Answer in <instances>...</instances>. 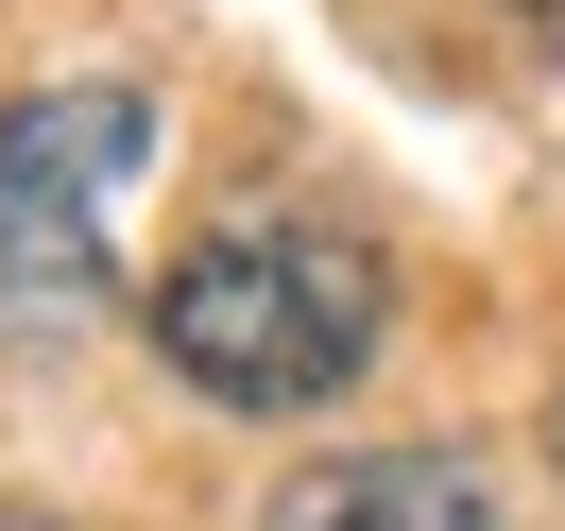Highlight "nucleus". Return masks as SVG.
Masks as SVG:
<instances>
[{"mask_svg":"<svg viewBox=\"0 0 565 531\" xmlns=\"http://www.w3.org/2000/svg\"><path fill=\"white\" fill-rule=\"evenodd\" d=\"M257 531H497V463L480 446H343V463H309Z\"/></svg>","mask_w":565,"mask_h":531,"instance_id":"nucleus-3","label":"nucleus"},{"mask_svg":"<svg viewBox=\"0 0 565 531\" xmlns=\"http://www.w3.org/2000/svg\"><path fill=\"white\" fill-rule=\"evenodd\" d=\"M548 446H565V394H548Z\"/></svg>","mask_w":565,"mask_h":531,"instance_id":"nucleus-4","label":"nucleus"},{"mask_svg":"<svg viewBox=\"0 0 565 531\" xmlns=\"http://www.w3.org/2000/svg\"><path fill=\"white\" fill-rule=\"evenodd\" d=\"M154 360H172L206 412H343L394 343V275L360 223H309V206H241L138 291Z\"/></svg>","mask_w":565,"mask_h":531,"instance_id":"nucleus-1","label":"nucleus"},{"mask_svg":"<svg viewBox=\"0 0 565 531\" xmlns=\"http://www.w3.org/2000/svg\"><path fill=\"white\" fill-rule=\"evenodd\" d=\"M0 531H52V514H0Z\"/></svg>","mask_w":565,"mask_h":531,"instance_id":"nucleus-5","label":"nucleus"},{"mask_svg":"<svg viewBox=\"0 0 565 531\" xmlns=\"http://www.w3.org/2000/svg\"><path fill=\"white\" fill-rule=\"evenodd\" d=\"M154 104L138 86H35L0 120V343H70L120 309V206H138Z\"/></svg>","mask_w":565,"mask_h":531,"instance_id":"nucleus-2","label":"nucleus"}]
</instances>
